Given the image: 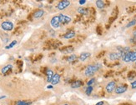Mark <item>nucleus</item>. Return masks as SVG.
<instances>
[{
  "mask_svg": "<svg viewBox=\"0 0 136 105\" xmlns=\"http://www.w3.org/2000/svg\"><path fill=\"white\" fill-rule=\"evenodd\" d=\"M101 68V64L100 63H95V64H93V65H88L86 68H85V71L84 73L86 76L88 77H91Z\"/></svg>",
  "mask_w": 136,
  "mask_h": 105,
  "instance_id": "obj_1",
  "label": "nucleus"
},
{
  "mask_svg": "<svg viewBox=\"0 0 136 105\" xmlns=\"http://www.w3.org/2000/svg\"><path fill=\"white\" fill-rule=\"evenodd\" d=\"M1 28L3 29V30L9 32V31L13 30V29H14V24H13L12 22L5 21V22L2 23V24H1Z\"/></svg>",
  "mask_w": 136,
  "mask_h": 105,
  "instance_id": "obj_2",
  "label": "nucleus"
},
{
  "mask_svg": "<svg viewBox=\"0 0 136 105\" xmlns=\"http://www.w3.org/2000/svg\"><path fill=\"white\" fill-rule=\"evenodd\" d=\"M60 24H61V22H60L59 16H54V17L51 19V21H50V25H51L53 29H58V28H59Z\"/></svg>",
  "mask_w": 136,
  "mask_h": 105,
  "instance_id": "obj_3",
  "label": "nucleus"
},
{
  "mask_svg": "<svg viewBox=\"0 0 136 105\" xmlns=\"http://www.w3.org/2000/svg\"><path fill=\"white\" fill-rule=\"evenodd\" d=\"M69 5H70L69 1L64 0V1H61V2L58 3V5H57V8H58V9H59V10H63V9H66V8L68 7Z\"/></svg>",
  "mask_w": 136,
  "mask_h": 105,
  "instance_id": "obj_4",
  "label": "nucleus"
},
{
  "mask_svg": "<svg viewBox=\"0 0 136 105\" xmlns=\"http://www.w3.org/2000/svg\"><path fill=\"white\" fill-rule=\"evenodd\" d=\"M59 19H60V22L61 24H67L71 21V17L68 15H65V14H59Z\"/></svg>",
  "mask_w": 136,
  "mask_h": 105,
  "instance_id": "obj_5",
  "label": "nucleus"
},
{
  "mask_svg": "<svg viewBox=\"0 0 136 105\" xmlns=\"http://www.w3.org/2000/svg\"><path fill=\"white\" fill-rule=\"evenodd\" d=\"M115 88H116L115 82H114V81L109 82V83L107 84V86H106V91H107V93H111L112 92H114V90H115Z\"/></svg>",
  "mask_w": 136,
  "mask_h": 105,
  "instance_id": "obj_6",
  "label": "nucleus"
},
{
  "mask_svg": "<svg viewBox=\"0 0 136 105\" xmlns=\"http://www.w3.org/2000/svg\"><path fill=\"white\" fill-rule=\"evenodd\" d=\"M109 58L110 60L112 61H115V60H118L121 58V54L120 52H110L109 54Z\"/></svg>",
  "mask_w": 136,
  "mask_h": 105,
  "instance_id": "obj_7",
  "label": "nucleus"
},
{
  "mask_svg": "<svg viewBox=\"0 0 136 105\" xmlns=\"http://www.w3.org/2000/svg\"><path fill=\"white\" fill-rule=\"evenodd\" d=\"M127 91V86H124V85H121L115 88L114 92H115L117 94H121V93H124V92Z\"/></svg>",
  "mask_w": 136,
  "mask_h": 105,
  "instance_id": "obj_8",
  "label": "nucleus"
},
{
  "mask_svg": "<svg viewBox=\"0 0 136 105\" xmlns=\"http://www.w3.org/2000/svg\"><path fill=\"white\" fill-rule=\"evenodd\" d=\"M90 52H82L81 54L79 56V60L82 62H84L85 60H87L88 58L90 57Z\"/></svg>",
  "mask_w": 136,
  "mask_h": 105,
  "instance_id": "obj_9",
  "label": "nucleus"
},
{
  "mask_svg": "<svg viewBox=\"0 0 136 105\" xmlns=\"http://www.w3.org/2000/svg\"><path fill=\"white\" fill-rule=\"evenodd\" d=\"M131 51H129V52H128L127 53H125V54L124 55V56L122 57V59L124 62H125V63H129V62H130V58H131Z\"/></svg>",
  "mask_w": 136,
  "mask_h": 105,
  "instance_id": "obj_10",
  "label": "nucleus"
},
{
  "mask_svg": "<svg viewBox=\"0 0 136 105\" xmlns=\"http://www.w3.org/2000/svg\"><path fill=\"white\" fill-rule=\"evenodd\" d=\"M59 80H60V76H59V74L56 73V74L53 75V79H52L51 83H52L53 85H56V84H58V83H59Z\"/></svg>",
  "mask_w": 136,
  "mask_h": 105,
  "instance_id": "obj_11",
  "label": "nucleus"
},
{
  "mask_svg": "<svg viewBox=\"0 0 136 105\" xmlns=\"http://www.w3.org/2000/svg\"><path fill=\"white\" fill-rule=\"evenodd\" d=\"M53 73L52 70L50 69H48L47 70V81L49 82V83H51L52 82V79H53Z\"/></svg>",
  "mask_w": 136,
  "mask_h": 105,
  "instance_id": "obj_12",
  "label": "nucleus"
},
{
  "mask_svg": "<svg viewBox=\"0 0 136 105\" xmlns=\"http://www.w3.org/2000/svg\"><path fill=\"white\" fill-rule=\"evenodd\" d=\"M44 14V11L42 10V9H40V10H38V11H36V12L34 13V17L35 18V19H39V18L42 17Z\"/></svg>",
  "mask_w": 136,
  "mask_h": 105,
  "instance_id": "obj_13",
  "label": "nucleus"
},
{
  "mask_svg": "<svg viewBox=\"0 0 136 105\" xmlns=\"http://www.w3.org/2000/svg\"><path fill=\"white\" fill-rule=\"evenodd\" d=\"M82 85H83V83H82L80 80H78V81H75L73 82V83L71 84V88H79V87H81Z\"/></svg>",
  "mask_w": 136,
  "mask_h": 105,
  "instance_id": "obj_14",
  "label": "nucleus"
},
{
  "mask_svg": "<svg viewBox=\"0 0 136 105\" xmlns=\"http://www.w3.org/2000/svg\"><path fill=\"white\" fill-rule=\"evenodd\" d=\"M75 36V33L73 32V31H69V32H68L66 34H64L63 35V38L66 39H69V38H73Z\"/></svg>",
  "mask_w": 136,
  "mask_h": 105,
  "instance_id": "obj_15",
  "label": "nucleus"
},
{
  "mask_svg": "<svg viewBox=\"0 0 136 105\" xmlns=\"http://www.w3.org/2000/svg\"><path fill=\"white\" fill-rule=\"evenodd\" d=\"M13 68V66L11 64H9V65H6L5 67H4V68H2V70H1V72H2L3 74H5L7 72H9V70H11Z\"/></svg>",
  "mask_w": 136,
  "mask_h": 105,
  "instance_id": "obj_16",
  "label": "nucleus"
},
{
  "mask_svg": "<svg viewBox=\"0 0 136 105\" xmlns=\"http://www.w3.org/2000/svg\"><path fill=\"white\" fill-rule=\"evenodd\" d=\"M96 6H97V8H99V9H104V6H105V4H104V1H102V0H98V1H96Z\"/></svg>",
  "mask_w": 136,
  "mask_h": 105,
  "instance_id": "obj_17",
  "label": "nucleus"
},
{
  "mask_svg": "<svg viewBox=\"0 0 136 105\" xmlns=\"http://www.w3.org/2000/svg\"><path fill=\"white\" fill-rule=\"evenodd\" d=\"M76 59H77V56H76V55H74V54H73V55H70V56L68 57V58H67V61H68V62H73V61H75Z\"/></svg>",
  "mask_w": 136,
  "mask_h": 105,
  "instance_id": "obj_18",
  "label": "nucleus"
},
{
  "mask_svg": "<svg viewBox=\"0 0 136 105\" xmlns=\"http://www.w3.org/2000/svg\"><path fill=\"white\" fill-rule=\"evenodd\" d=\"M130 62H136V51L131 52Z\"/></svg>",
  "mask_w": 136,
  "mask_h": 105,
  "instance_id": "obj_19",
  "label": "nucleus"
},
{
  "mask_svg": "<svg viewBox=\"0 0 136 105\" xmlns=\"http://www.w3.org/2000/svg\"><path fill=\"white\" fill-rule=\"evenodd\" d=\"M16 43H17V41L16 40H14L13 41L12 43H11L10 44H9V45H8V46H6L5 47V48L6 49H9V48H12L13 47H14V46L16 45Z\"/></svg>",
  "mask_w": 136,
  "mask_h": 105,
  "instance_id": "obj_20",
  "label": "nucleus"
},
{
  "mask_svg": "<svg viewBox=\"0 0 136 105\" xmlns=\"http://www.w3.org/2000/svg\"><path fill=\"white\" fill-rule=\"evenodd\" d=\"M93 91V87L92 86H89L87 88V89L85 90V93H86L87 95H90L91 94V93H92Z\"/></svg>",
  "mask_w": 136,
  "mask_h": 105,
  "instance_id": "obj_21",
  "label": "nucleus"
},
{
  "mask_svg": "<svg viewBox=\"0 0 136 105\" xmlns=\"http://www.w3.org/2000/svg\"><path fill=\"white\" fill-rule=\"evenodd\" d=\"M78 12L81 14H87V9H83V8H78Z\"/></svg>",
  "mask_w": 136,
  "mask_h": 105,
  "instance_id": "obj_22",
  "label": "nucleus"
},
{
  "mask_svg": "<svg viewBox=\"0 0 136 105\" xmlns=\"http://www.w3.org/2000/svg\"><path fill=\"white\" fill-rule=\"evenodd\" d=\"M135 24H136V20L135 19H134V20H132L131 22H129V24L126 25V28H130V27H132V26L135 25Z\"/></svg>",
  "mask_w": 136,
  "mask_h": 105,
  "instance_id": "obj_23",
  "label": "nucleus"
},
{
  "mask_svg": "<svg viewBox=\"0 0 136 105\" xmlns=\"http://www.w3.org/2000/svg\"><path fill=\"white\" fill-rule=\"evenodd\" d=\"M16 105H31V103L25 102V101H19V102H18Z\"/></svg>",
  "mask_w": 136,
  "mask_h": 105,
  "instance_id": "obj_24",
  "label": "nucleus"
},
{
  "mask_svg": "<svg viewBox=\"0 0 136 105\" xmlns=\"http://www.w3.org/2000/svg\"><path fill=\"white\" fill-rule=\"evenodd\" d=\"M94 82H95V79H94V78H91V79H90L89 81H88V83H87V85H88V87L91 86V85H92L93 83H94Z\"/></svg>",
  "mask_w": 136,
  "mask_h": 105,
  "instance_id": "obj_25",
  "label": "nucleus"
},
{
  "mask_svg": "<svg viewBox=\"0 0 136 105\" xmlns=\"http://www.w3.org/2000/svg\"><path fill=\"white\" fill-rule=\"evenodd\" d=\"M131 88H134H134H136V80L131 83Z\"/></svg>",
  "mask_w": 136,
  "mask_h": 105,
  "instance_id": "obj_26",
  "label": "nucleus"
},
{
  "mask_svg": "<svg viewBox=\"0 0 136 105\" xmlns=\"http://www.w3.org/2000/svg\"><path fill=\"white\" fill-rule=\"evenodd\" d=\"M85 3H86V1H85V0H79V1H78V4H81V5H83V4H84Z\"/></svg>",
  "mask_w": 136,
  "mask_h": 105,
  "instance_id": "obj_27",
  "label": "nucleus"
},
{
  "mask_svg": "<svg viewBox=\"0 0 136 105\" xmlns=\"http://www.w3.org/2000/svg\"><path fill=\"white\" fill-rule=\"evenodd\" d=\"M104 102L103 101H100V102H99L98 103H96V105H104Z\"/></svg>",
  "mask_w": 136,
  "mask_h": 105,
  "instance_id": "obj_28",
  "label": "nucleus"
},
{
  "mask_svg": "<svg viewBox=\"0 0 136 105\" xmlns=\"http://www.w3.org/2000/svg\"><path fill=\"white\" fill-rule=\"evenodd\" d=\"M133 35H134V38L136 39V30L134 31V33H133Z\"/></svg>",
  "mask_w": 136,
  "mask_h": 105,
  "instance_id": "obj_29",
  "label": "nucleus"
},
{
  "mask_svg": "<svg viewBox=\"0 0 136 105\" xmlns=\"http://www.w3.org/2000/svg\"><path fill=\"white\" fill-rule=\"evenodd\" d=\"M47 88H53V85H48Z\"/></svg>",
  "mask_w": 136,
  "mask_h": 105,
  "instance_id": "obj_30",
  "label": "nucleus"
},
{
  "mask_svg": "<svg viewBox=\"0 0 136 105\" xmlns=\"http://www.w3.org/2000/svg\"><path fill=\"white\" fill-rule=\"evenodd\" d=\"M6 96H2V97H0V99H2V98H5Z\"/></svg>",
  "mask_w": 136,
  "mask_h": 105,
  "instance_id": "obj_31",
  "label": "nucleus"
},
{
  "mask_svg": "<svg viewBox=\"0 0 136 105\" xmlns=\"http://www.w3.org/2000/svg\"><path fill=\"white\" fill-rule=\"evenodd\" d=\"M63 105H68V104H63Z\"/></svg>",
  "mask_w": 136,
  "mask_h": 105,
  "instance_id": "obj_32",
  "label": "nucleus"
},
{
  "mask_svg": "<svg viewBox=\"0 0 136 105\" xmlns=\"http://www.w3.org/2000/svg\"><path fill=\"white\" fill-rule=\"evenodd\" d=\"M135 64H136V62H135Z\"/></svg>",
  "mask_w": 136,
  "mask_h": 105,
  "instance_id": "obj_33",
  "label": "nucleus"
}]
</instances>
